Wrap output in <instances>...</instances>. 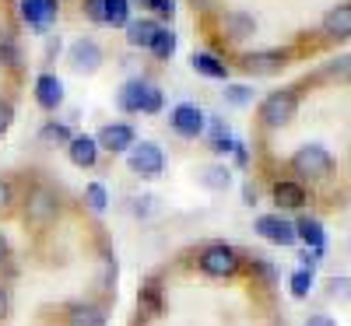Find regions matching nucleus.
<instances>
[{
  "instance_id": "6ab92c4d",
  "label": "nucleus",
  "mask_w": 351,
  "mask_h": 326,
  "mask_svg": "<svg viewBox=\"0 0 351 326\" xmlns=\"http://www.w3.org/2000/svg\"><path fill=\"white\" fill-rule=\"evenodd\" d=\"M295 235H299V242H306V249H316V253H324L327 249V235H324V225H319L316 218H299L295 221Z\"/></svg>"
},
{
  "instance_id": "b1692460",
  "label": "nucleus",
  "mask_w": 351,
  "mask_h": 326,
  "mask_svg": "<svg viewBox=\"0 0 351 326\" xmlns=\"http://www.w3.org/2000/svg\"><path fill=\"white\" fill-rule=\"evenodd\" d=\"M130 11H134L130 0H106V25L127 28L130 25Z\"/></svg>"
},
{
  "instance_id": "f257e3e1",
  "label": "nucleus",
  "mask_w": 351,
  "mask_h": 326,
  "mask_svg": "<svg viewBox=\"0 0 351 326\" xmlns=\"http://www.w3.org/2000/svg\"><path fill=\"white\" fill-rule=\"evenodd\" d=\"M162 102H165L162 88L152 84V81H141V77L127 81V84L120 88V95H116V105H120V112H144V116H155V112H162Z\"/></svg>"
},
{
  "instance_id": "5701e85b",
  "label": "nucleus",
  "mask_w": 351,
  "mask_h": 326,
  "mask_svg": "<svg viewBox=\"0 0 351 326\" xmlns=\"http://www.w3.org/2000/svg\"><path fill=\"white\" fill-rule=\"evenodd\" d=\"M225 25H228V36L232 39H246V36H253V28H256V21L246 11H228L225 14Z\"/></svg>"
},
{
  "instance_id": "ea45409f",
  "label": "nucleus",
  "mask_w": 351,
  "mask_h": 326,
  "mask_svg": "<svg viewBox=\"0 0 351 326\" xmlns=\"http://www.w3.org/2000/svg\"><path fill=\"white\" fill-rule=\"evenodd\" d=\"M232 155H236V165H250V151H246V144H243V140H236Z\"/></svg>"
},
{
  "instance_id": "7ed1b4c3",
  "label": "nucleus",
  "mask_w": 351,
  "mask_h": 326,
  "mask_svg": "<svg viewBox=\"0 0 351 326\" xmlns=\"http://www.w3.org/2000/svg\"><path fill=\"white\" fill-rule=\"evenodd\" d=\"M197 266H200V274H208V277H236L239 266H243V256L225 242H211V246L200 249Z\"/></svg>"
},
{
  "instance_id": "a211bd4d",
  "label": "nucleus",
  "mask_w": 351,
  "mask_h": 326,
  "mask_svg": "<svg viewBox=\"0 0 351 326\" xmlns=\"http://www.w3.org/2000/svg\"><path fill=\"white\" fill-rule=\"evenodd\" d=\"M193 71L200 74V77H211V81H228V64L221 60V56H215V53H208V49H200V53H193Z\"/></svg>"
},
{
  "instance_id": "f8f14e48",
  "label": "nucleus",
  "mask_w": 351,
  "mask_h": 326,
  "mask_svg": "<svg viewBox=\"0 0 351 326\" xmlns=\"http://www.w3.org/2000/svg\"><path fill=\"white\" fill-rule=\"evenodd\" d=\"M319 32H324L327 39H351V4H334L324 21H319Z\"/></svg>"
},
{
  "instance_id": "a19ab883",
  "label": "nucleus",
  "mask_w": 351,
  "mask_h": 326,
  "mask_svg": "<svg viewBox=\"0 0 351 326\" xmlns=\"http://www.w3.org/2000/svg\"><path fill=\"white\" fill-rule=\"evenodd\" d=\"M11 203V186H8V179H0V211Z\"/></svg>"
},
{
  "instance_id": "c03bdc74",
  "label": "nucleus",
  "mask_w": 351,
  "mask_h": 326,
  "mask_svg": "<svg viewBox=\"0 0 351 326\" xmlns=\"http://www.w3.org/2000/svg\"><path fill=\"white\" fill-rule=\"evenodd\" d=\"M134 8H155V0H130Z\"/></svg>"
},
{
  "instance_id": "c9c22d12",
  "label": "nucleus",
  "mask_w": 351,
  "mask_h": 326,
  "mask_svg": "<svg viewBox=\"0 0 351 326\" xmlns=\"http://www.w3.org/2000/svg\"><path fill=\"white\" fill-rule=\"evenodd\" d=\"M14 123V105L8 102V99H0V137L8 134V127Z\"/></svg>"
},
{
  "instance_id": "9b49d317",
  "label": "nucleus",
  "mask_w": 351,
  "mask_h": 326,
  "mask_svg": "<svg viewBox=\"0 0 351 326\" xmlns=\"http://www.w3.org/2000/svg\"><path fill=\"white\" fill-rule=\"evenodd\" d=\"M71 67L77 74H95L102 67V46L95 39H77L71 46Z\"/></svg>"
},
{
  "instance_id": "37998d69",
  "label": "nucleus",
  "mask_w": 351,
  "mask_h": 326,
  "mask_svg": "<svg viewBox=\"0 0 351 326\" xmlns=\"http://www.w3.org/2000/svg\"><path fill=\"white\" fill-rule=\"evenodd\" d=\"M8 260V239H4V231H0V263Z\"/></svg>"
},
{
  "instance_id": "1a4fd4ad",
  "label": "nucleus",
  "mask_w": 351,
  "mask_h": 326,
  "mask_svg": "<svg viewBox=\"0 0 351 326\" xmlns=\"http://www.w3.org/2000/svg\"><path fill=\"white\" fill-rule=\"evenodd\" d=\"M288 60H291L288 49H260V53H246L243 56V71L253 74V77H271L281 67H288Z\"/></svg>"
},
{
  "instance_id": "412c9836",
  "label": "nucleus",
  "mask_w": 351,
  "mask_h": 326,
  "mask_svg": "<svg viewBox=\"0 0 351 326\" xmlns=\"http://www.w3.org/2000/svg\"><path fill=\"white\" fill-rule=\"evenodd\" d=\"M67 323L71 326H106V312L92 302H77V305H71Z\"/></svg>"
},
{
  "instance_id": "bb28decb",
  "label": "nucleus",
  "mask_w": 351,
  "mask_h": 326,
  "mask_svg": "<svg viewBox=\"0 0 351 326\" xmlns=\"http://www.w3.org/2000/svg\"><path fill=\"white\" fill-rule=\"evenodd\" d=\"M200 183L208 186V190H228L232 172L225 165H208V168H204V175H200Z\"/></svg>"
},
{
  "instance_id": "f03ea898",
  "label": "nucleus",
  "mask_w": 351,
  "mask_h": 326,
  "mask_svg": "<svg viewBox=\"0 0 351 326\" xmlns=\"http://www.w3.org/2000/svg\"><path fill=\"white\" fill-rule=\"evenodd\" d=\"M295 112H299V92L295 88H278V92H271L260 102V123L271 130H281L295 120Z\"/></svg>"
},
{
  "instance_id": "c756f323",
  "label": "nucleus",
  "mask_w": 351,
  "mask_h": 326,
  "mask_svg": "<svg viewBox=\"0 0 351 326\" xmlns=\"http://www.w3.org/2000/svg\"><path fill=\"white\" fill-rule=\"evenodd\" d=\"M319 77L324 81H351V56H337V60H330Z\"/></svg>"
},
{
  "instance_id": "79ce46f5",
  "label": "nucleus",
  "mask_w": 351,
  "mask_h": 326,
  "mask_svg": "<svg viewBox=\"0 0 351 326\" xmlns=\"http://www.w3.org/2000/svg\"><path fill=\"white\" fill-rule=\"evenodd\" d=\"M243 203H246V207H253V203H256V190H253L250 183L243 186Z\"/></svg>"
},
{
  "instance_id": "2eb2a0df",
  "label": "nucleus",
  "mask_w": 351,
  "mask_h": 326,
  "mask_svg": "<svg viewBox=\"0 0 351 326\" xmlns=\"http://www.w3.org/2000/svg\"><path fill=\"white\" fill-rule=\"evenodd\" d=\"M158 28H162V25H158L155 18H130V25L123 28V32H127V46H130V49H152Z\"/></svg>"
},
{
  "instance_id": "473e14b6",
  "label": "nucleus",
  "mask_w": 351,
  "mask_h": 326,
  "mask_svg": "<svg viewBox=\"0 0 351 326\" xmlns=\"http://www.w3.org/2000/svg\"><path fill=\"white\" fill-rule=\"evenodd\" d=\"M225 99L232 102V105H246V102H253V92L246 84H228L225 88Z\"/></svg>"
},
{
  "instance_id": "72a5a7b5",
  "label": "nucleus",
  "mask_w": 351,
  "mask_h": 326,
  "mask_svg": "<svg viewBox=\"0 0 351 326\" xmlns=\"http://www.w3.org/2000/svg\"><path fill=\"white\" fill-rule=\"evenodd\" d=\"M0 64H4V67H18V64H21L18 46H14L11 39H0Z\"/></svg>"
},
{
  "instance_id": "ddd939ff",
  "label": "nucleus",
  "mask_w": 351,
  "mask_h": 326,
  "mask_svg": "<svg viewBox=\"0 0 351 326\" xmlns=\"http://www.w3.org/2000/svg\"><path fill=\"white\" fill-rule=\"evenodd\" d=\"M21 18H25L28 28L46 32V28L56 21V0H21Z\"/></svg>"
},
{
  "instance_id": "393cba45",
  "label": "nucleus",
  "mask_w": 351,
  "mask_h": 326,
  "mask_svg": "<svg viewBox=\"0 0 351 326\" xmlns=\"http://www.w3.org/2000/svg\"><path fill=\"white\" fill-rule=\"evenodd\" d=\"M176 42H180V39H176V32H172V28H158V36H155V42H152V53H155V60H172V56H176Z\"/></svg>"
},
{
  "instance_id": "6e6552de",
  "label": "nucleus",
  "mask_w": 351,
  "mask_h": 326,
  "mask_svg": "<svg viewBox=\"0 0 351 326\" xmlns=\"http://www.w3.org/2000/svg\"><path fill=\"white\" fill-rule=\"evenodd\" d=\"M169 127L186 140H197L204 130H208V116H204V109L193 105V102H180L169 112Z\"/></svg>"
},
{
  "instance_id": "cd10ccee",
  "label": "nucleus",
  "mask_w": 351,
  "mask_h": 326,
  "mask_svg": "<svg viewBox=\"0 0 351 326\" xmlns=\"http://www.w3.org/2000/svg\"><path fill=\"white\" fill-rule=\"evenodd\" d=\"M39 140H43V144H71V140H74V134H71V127L49 120V123L39 130Z\"/></svg>"
},
{
  "instance_id": "e433bc0d",
  "label": "nucleus",
  "mask_w": 351,
  "mask_h": 326,
  "mask_svg": "<svg viewBox=\"0 0 351 326\" xmlns=\"http://www.w3.org/2000/svg\"><path fill=\"white\" fill-rule=\"evenodd\" d=\"M158 18H172L176 14V0H155V8H152Z\"/></svg>"
},
{
  "instance_id": "0eeeda50",
  "label": "nucleus",
  "mask_w": 351,
  "mask_h": 326,
  "mask_svg": "<svg viewBox=\"0 0 351 326\" xmlns=\"http://www.w3.org/2000/svg\"><path fill=\"white\" fill-rule=\"evenodd\" d=\"M253 228H256L260 239H267L271 246H281V249H291V246L299 242L295 221H288V218H281V214H260Z\"/></svg>"
},
{
  "instance_id": "20e7f679",
  "label": "nucleus",
  "mask_w": 351,
  "mask_h": 326,
  "mask_svg": "<svg viewBox=\"0 0 351 326\" xmlns=\"http://www.w3.org/2000/svg\"><path fill=\"white\" fill-rule=\"evenodd\" d=\"M330 168H334V158L324 144H302L291 155V172L302 175V179H327Z\"/></svg>"
},
{
  "instance_id": "aec40b11",
  "label": "nucleus",
  "mask_w": 351,
  "mask_h": 326,
  "mask_svg": "<svg viewBox=\"0 0 351 326\" xmlns=\"http://www.w3.org/2000/svg\"><path fill=\"white\" fill-rule=\"evenodd\" d=\"M208 130H211V151L215 155H232V147H236V137H232L228 123L221 116H208Z\"/></svg>"
},
{
  "instance_id": "a878e982",
  "label": "nucleus",
  "mask_w": 351,
  "mask_h": 326,
  "mask_svg": "<svg viewBox=\"0 0 351 326\" xmlns=\"http://www.w3.org/2000/svg\"><path fill=\"white\" fill-rule=\"evenodd\" d=\"M313 284H316L313 271H306V266H299V271H295V274L288 277V288H291V299H309V291H313Z\"/></svg>"
},
{
  "instance_id": "39448f33",
  "label": "nucleus",
  "mask_w": 351,
  "mask_h": 326,
  "mask_svg": "<svg viewBox=\"0 0 351 326\" xmlns=\"http://www.w3.org/2000/svg\"><path fill=\"white\" fill-rule=\"evenodd\" d=\"M56 214H60V197H56L49 186H32L25 197V218L28 225L36 228H46L49 221H56Z\"/></svg>"
},
{
  "instance_id": "c85d7f7f",
  "label": "nucleus",
  "mask_w": 351,
  "mask_h": 326,
  "mask_svg": "<svg viewBox=\"0 0 351 326\" xmlns=\"http://www.w3.org/2000/svg\"><path fill=\"white\" fill-rule=\"evenodd\" d=\"M84 203L92 207L95 214H102L106 207H109V190H106L102 183H88V186H84Z\"/></svg>"
},
{
  "instance_id": "2f4dec72",
  "label": "nucleus",
  "mask_w": 351,
  "mask_h": 326,
  "mask_svg": "<svg viewBox=\"0 0 351 326\" xmlns=\"http://www.w3.org/2000/svg\"><path fill=\"white\" fill-rule=\"evenodd\" d=\"M327 294H330L334 302H344L348 305L351 302V277H344V274L341 277H330L327 281Z\"/></svg>"
},
{
  "instance_id": "423d86ee",
  "label": "nucleus",
  "mask_w": 351,
  "mask_h": 326,
  "mask_svg": "<svg viewBox=\"0 0 351 326\" xmlns=\"http://www.w3.org/2000/svg\"><path fill=\"white\" fill-rule=\"evenodd\" d=\"M127 165H130V172L144 175V179H158L162 168H165V155L155 140H141L127 151Z\"/></svg>"
},
{
  "instance_id": "7c9ffc66",
  "label": "nucleus",
  "mask_w": 351,
  "mask_h": 326,
  "mask_svg": "<svg viewBox=\"0 0 351 326\" xmlns=\"http://www.w3.org/2000/svg\"><path fill=\"white\" fill-rule=\"evenodd\" d=\"M99 288L102 291H112L116 288V256H109V253L99 260Z\"/></svg>"
},
{
  "instance_id": "9d476101",
  "label": "nucleus",
  "mask_w": 351,
  "mask_h": 326,
  "mask_svg": "<svg viewBox=\"0 0 351 326\" xmlns=\"http://www.w3.org/2000/svg\"><path fill=\"white\" fill-rule=\"evenodd\" d=\"M95 140H99V151L123 155V151H130V147L137 144V134H134L130 123H106V127L95 134Z\"/></svg>"
},
{
  "instance_id": "4c0bfd02",
  "label": "nucleus",
  "mask_w": 351,
  "mask_h": 326,
  "mask_svg": "<svg viewBox=\"0 0 351 326\" xmlns=\"http://www.w3.org/2000/svg\"><path fill=\"white\" fill-rule=\"evenodd\" d=\"M306 326H337V319L327 316V312H313V316L306 319Z\"/></svg>"
},
{
  "instance_id": "f3484780",
  "label": "nucleus",
  "mask_w": 351,
  "mask_h": 326,
  "mask_svg": "<svg viewBox=\"0 0 351 326\" xmlns=\"http://www.w3.org/2000/svg\"><path fill=\"white\" fill-rule=\"evenodd\" d=\"M274 203L285 207V211H299V207H306V186L295 183V179H281L274 183Z\"/></svg>"
},
{
  "instance_id": "58836bf2",
  "label": "nucleus",
  "mask_w": 351,
  "mask_h": 326,
  "mask_svg": "<svg viewBox=\"0 0 351 326\" xmlns=\"http://www.w3.org/2000/svg\"><path fill=\"white\" fill-rule=\"evenodd\" d=\"M8 312H11V291H8L4 284H0V323L8 319Z\"/></svg>"
},
{
  "instance_id": "4be33fe9",
  "label": "nucleus",
  "mask_w": 351,
  "mask_h": 326,
  "mask_svg": "<svg viewBox=\"0 0 351 326\" xmlns=\"http://www.w3.org/2000/svg\"><path fill=\"white\" fill-rule=\"evenodd\" d=\"M137 305H141V312L148 316V319H155V316H162V288H158V281H148L141 288V294H137Z\"/></svg>"
},
{
  "instance_id": "f704fd0d",
  "label": "nucleus",
  "mask_w": 351,
  "mask_h": 326,
  "mask_svg": "<svg viewBox=\"0 0 351 326\" xmlns=\"http://www.w3.org/2000/svg\"><path fill=\"white\" fill-rule=\"evenodd\" d=\"M84 14H88V21L106 25V0H84Z\"/></svg>"
},
{
  "instance_id": "dca6fc26",
  "label": "nucleus",
  "mask_w": 351,
  "mask_h": 326,
  "mask_svg": "<svg viewBox=\"0 0 351 326\" xmlns=\"http://www.w3.org/2000/svg\"><path fill=\"white\" fill-rule=\"evenodd\" d=\"M67 155L77 168H95L99 162V140L88 137V134H74V140L67 144Z\"/></svg>"
},
{
  "instance_id": "4468645a",
  "label": "nucleus",
  "mask_w": 351,
  "mask_h": 326,
  "mask_svg": "<svg viewBox=\"0 0 351 326\" xmlns=\"http://www.w3.org/2000/svg\"><path fill=\"white\" fill-rule=\"evenodd\" d=\"M36 102L46 109V112H56L64 105V81L56 74H39L36 77Z\"/></svg>"
}]
</instances>
